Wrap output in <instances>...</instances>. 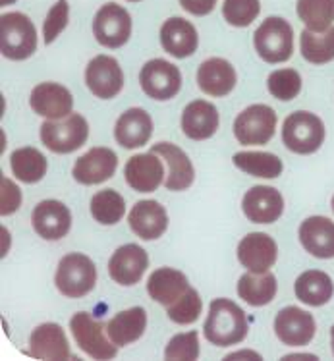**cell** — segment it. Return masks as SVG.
Instances as JSON below:
<instances>
[{"label": "cell", "mask_w": 334, "mask_h": 361, "mask_svg": "<svg viewBox=\"0 0 334 361\" xmlns=\"http://www.w3.org/2000/svg\"><path fill=\"white\" fill-rule=\"evenodd\" d=\"M249 323L245 311L226 298H218L209 307L207 321L203 326L205 338L218 348L240 344L247 336Z\"/></svg>", "instance_id": "1"}, {"label": "cell", "mask_w": 334, "mask_h": 361, "mask_svg": "<svg viewBox=\"0 0 334 361\" xmlns=\"http://www.w3.org/2000/svg\"><path fill=\"white\" fill-rule=\"evenodd\" d=\"M253 47L259 59L268 64L286 62L294 52V30L284 18L271 16L255 30Z\"/></svg>", "instance_id": "2"}, {"label": "cell", "mask_w": 334, "mask_h": 361, "mask_svg": "<svg viewBox=\"0 0 334 361\" xmlns=\"http://www.w3.org/2000/svg\"><path fill=\"white\" fill-rule=\"evenodd\" d=\"M0 51L8 60H25L37 51V31L30 18L20 12L0 16Z\"/></svg>", "instance_id": "3"}, {"label": "cell", "mask_w": 334, "mask_h": 361, "mask_svg": "<svg viewBox=\"0 0 334 361\" xmlns=\"http://www.w3.org/2000/svg\"><path fill=\"white\" fill-rule=\"evenodd\" d=\"M325 141V124L313 112L297 111L286 116L283 126V143L296 155H311Z\"/></svg>", "instance_id": "4"}, {"label": "cell", "mask_w": 334, "mask_h": 361, "mask_svg": "<svg viewBox=\"0 0 334 361\" xmlns=\"http://www.w3.org/2000/svg\"><path fill=\"white\" fill-rule=\"evenodd\" d=\"M97 269L95 263L83 253H68L60 259L54 274V284L58 292L66 298L78 300L87 295L95 288Z\"/></svg>", "instance_id": "5"}, {"label": "cell", "mask_w": 334, "mask_h": 361, "mask_svg": "<svg viewBox=\"0 0 334 361\" xmlns=\"http://www.w3.org/2000/svg\"><path fill=\"white\" fill-rule=\"evenodd\" d=\"M89 137V124L82 114H70L66 118L47 120L41 126V141L49 151L66 155L82 147Z\"/></svg>", "instance_id": "6"}, {"label": "cell", "mask_w": 334, "mask_h": 361, "mask_svg": "<svg viewBox=\"0 0 334 361\" xmlns=\"http://www.w3.org/2000/svg\"><path fill=\"white\" fill-rule=\"evenodd\" d=\"M70 331L80 350L93 360H112L118 354V346L109 338V334H104L106 326L85 311H80L70 319Z\"/></svg>", "instance_id": "7"}, {"label": "cell", "mask_w": 334, "mask_h": 361, "mask_svg": "<svg viewBox=\"0 0 334 361\" xmlns=\"http://www.w3.org/2000/svg\"><path fill=\"white\" fill-rule=\"evenodd\" d=\"M276 130V112L267 104H252L234 120V135L242 145H267Z\"/></svg>", "instance_id": "8"}, {"label": "cell", "mask_w": 334, "mask_h": 361, "mask_svg": "<svg viewBox=\"0 0 334 361\" xmlns=\"http://www.w3.org/2000/svg\"><path fill=\"white\" fill-rule=\"evenodd\" d=\"M93 35L97 43L106 49H120L132 37V16L126 8L106 2L99 8L93 20Z\"/></svg>", "instance_id": "9"}, {"label": "cell", "mask_w": 334, "mask_h": 361, "mask_svg": "<svg viewBox=\"0 0 334 361\" xmlns=\"http://www.w3.org/2000/svg\"><path fill=\"white\" fill-rule=\"evenodd\" d=\"M140 85L143 93L155 101H168L182 89V74L178 66L163 59L149 60L140 72Z\"/></svg>", "instance_id": "10"}, {"label": "cell", "mask_w": 334, "mask_h": 361, "mask_svg": "<svg viewBox=\"0 0 334 361\" xmlns=\"http://www.w3.org/2000/svg\"><path fill=\"white\" fill-rule=\"evenodd\" d=\"M85 85L99 99H114L124 87V74L118 60L99 54L85 68Z\"/></svg>", "instance_id": "11"}, {"label": "cell", "mask_w": 334, "mask_h": 361, "mask_svg": "<svg viewBox=\"0 0 334 361\" xmlns=\"http://www.w3.org/2000/svg\"><path fill=\"white\" fill-rule=\"evenodd\" d=\"M118 169V157L109 147H93L74 164L72 176L78 184L97 185L114 176Z\"/></svg>", "instance_id": "12"}, {"label": "cell", "mask_w": 334, "mask_h": 361, "mask_svg": "<svg viewBox=\"0 0 334 361\" xmlns=\"http://www.w3.org/2000/svg\"><path fill=\"white\" fill-rule=\"evenodd\" d=\"M245 219L255 224H273L284 213V200L280 192L271 185H255L242 200Z\"/></svg>", "instance_id": "13"}, {"label": "cell", "mask_w": 334, "mask_h": 361, "mask_svg": "<svg viewBox=\"0 0 334 361\" xmlns=\"http://www.w3.org/2000/svg\"><path fill=\"white\" fill-rule=\"evenodd\" d=\"M147 267V251L137 243H126L112 253L109 261V274L120 286H134L142 281Z\"/></svg>", "instance_id": "14"}, {"label": "cell", "mask_w": 334, "mask_h": 361, "mask_svg": "<svg viewBox=\"0 0 334 361\" xmlns=\"http://www.w3.org/2000/svg\"><path fill=\"white\" fill-rule=\"evenodd\" d=\"M31 226L43 240H62L72 228V213L62 201L45 200L33 209Z\"/></svg>", "instance_id": "15"}, {"label": "cell", "mask_w": 334, "mask_h": 361, "mask_svg": "<svg viewBox=\"0 0 334 361\" xmlns=\"http://www.w3.org/2000/svg\"><path fill=\"white\" fill-rule=\"evenodd\" d=\"M315 319L302 307L290 305L278 311L275 319V332L286 346H307L315 336Z\"/></svg>", "instance_id": "16"}, {"label": "cell", "mask_w": 334, "mask_h": 361, "mask_svg": "<svg viewBox=\"0 0 334 361\" xmlns=\"http://www.w3.org/2000/svg\"><path fill=\"white\" fill-rule=\"evenodd\" d=\"M30 104L39 116H45L47 120H60L72 114L74 97L64 85L54 83V81H45L33 87Z\"/></svg>", "instance_id": "17"}, {"label": "cell", "mask_w": 334, "mask_h": 361, "mask_svg": "<svg viewBox=\"0 0 334 361\" xmlns=\"http://www.w3.org/2000/svg\"><path fill=\"white\" fill-rule=\"evenodd\" d=\"M278 247L273 238L265 232H253L244 236L238 245L240 265L252 273H267L276 263Z\"/></svg>", "instance_id": "18"}, {"label": "cell", "mask_w": 334, "mask_h": 361, "mask_svg": "<svg viewBox=\"0 0 334 361\" xmlns=\"http://www.w3.org/2000/svg\"><path fill=\"white\" fill-rule=\"evenodd\" d=\"M128 222H130V228H132L135 236L151 242V240H159L166 232V228H168V214H166V209L159 201L143 200L137 201L132 207Z\"/></svg>", "instance_id": "19"}, {"label": "cell", "mask_w": 334, "mask_h": 361, "mask_svg": "<svg viewBox=\"0 0 334 361\" xmlns=\"http://www.w3.org/2000/svg\"><path fill=\"white\" fill-rule=\"evenodd\" d=\"M27 354L37 360H70L72 352L68 346L64 329L56 323L39 324L30 336V350Z\"/></svg>", "instance_id": "20"}, {"label": "cell", "mask_w": 334, "mask_h": 361, "mask_svg": "<svg viewBox=\"0 0 334 361\" xmlns=\"http://www.w3.org/2000/svg\"><path fill=\"white\" fill-rule=\"evenodd\" d=\"M153 153L161 157L166 164H168V176L164 180L166 190L171 192H184L193 184L195 178V170L190 161V157L174 143L163 141V143H155L151 147Z\"/></svg>", "instance_id": "21"}, {"label": "cell", "mask_w": 334, "mask_h": 361, "mask_svg": "<svg viewBox=\"0 0 334 361\" xmlns=\"http://www.w3.org/2000/svg\"><path fill=\"white\" fill-rule=\"evenodd\" d=\"M126 184L140 193H151L159 190V185L163 184V162L156 159V153H142L134 155L126 162L124 169Z\"/></svg>", "instance_id": "22"}, {"label": "cell", "mask_w": 334, "mask_h": 361, "mask_svg": "<svg viewBox=\"0 0 334 361\" xmlns=\"http://www.w3.org/2000/svg\"><path fill=\"white\" fill-rule=\"evenodd\" d=\"M299 242L317 259L334 257V222L327 216H309L299 224Z\"/></svg>", "instance_id": "23"}, {"label": "cell", "mask_w": 334, "mask_h": 361, "mask_svg": "<svg viewBox=\"0 0 334 361\" xmlns=\"http://www.w3.org/2000/svg\"><path fill=\"white\" fill-rule=\"evenodd\" d=\"M153 135V120L143 109H128L116 120L114 140L124 149L143 147Z\"/></svg>", "instance_id": "24"}, {"label": "cell", "mask_w": 334, "mask_h": 361, "mask_svg": "<svg viewBox=\"0 0 334 361\" xmlns=\"http://www.w3.org/2000/svg\"><path fill=\"white\" fill-rule=\"evenodd\" d=\"M161 44L174 59H187L197 51V30L184 18H168L161 27Z\"/></svg>", "instance_id": "25"}, {"label": "cell", "mask_w": 334, "mask_h": 361, "mask_svg": "<svg viewBox=\"0 0 334 361\" xmlns=\"http://www.w3.org/2000/svg\"><path fill=\"white\" fill-rule=\"evenodd\" d=\"M218 111L209 101H193L182 112V132L193 141H205L218 130Z\"/></svg>", "instance_id": "26"}, {"label": "cell", "mask_w": 334, "mask_h": 361, "mask_svg": "<svg viewBox=\"0 0 334 361\" xmlns=\"http://www.w3.org/2000/svg\"><path fill=\"white\" fill-rule=\"evenodd\" d=\"M236 70L228 60L209 59L197 70V83L199 89L209 97L230 95L236 87Z\"/></svg>", "instance_id": "27"}, {"label": "cell", "mask_w": 334, "mask_h": 361, "mask_svg": "<svg viewBox=\"0 0 334 361\" xmlns=\"http://www.w3.org/2000/svg\"><path fill=\"white\" fill-rule=\"evenodd\" d=\"M187 290H190V282H187L186 274L180 273L176 269H171V267L156 269L147 281L149 295L156 303H163L166 307L180 300Z\"/></svg>", "instance_id": "28"}, {"label": "cell", "mask_w": 334, "mask_h": 361, "mask_svg": "<svg viewBox=\"0 0 334 361\" xmlns=\"http://www.w3.org/2000/svg\"><path fill=\"white\" fill-rule=\"evenodd\" d=\"M147 329V313L143 307H132V310L120 311L106 324L109 338L118 348L130 346L142 338Z\"/></svg>", "instance_id": "29"}, {"label": "cell", "mask_w": 334, "mask_h": 361, "mask_svg": "<svg viewBox=\"0 0 334 361\" xmlns=\"http://www.w3.org/2000/svg\"><path fill=\"white\" fill-rule=\"evenodd\" d=\"M294 292H296L297 300L305 305L321 307L333 300V279L323 271H305L296 279Z\"/></svg>", "instance_id": "30"}, {"label": "cell", "mask_w": 334, "mask_h": 361, "mask_svg": "<svg viewBox=\"0 0 334 361\" xmlns=\"http://www.w3.org/2000/svg\"><path fill=\"white\" fill-rule=\"evenodd\" d=\"M238 295L253 307H263L275 300L278 282L273 273H249L238 281Z\"/></svg>", "instance_id": "31"}, {"label": "cell", "mask_w": 334, "mask_h": 361, "mask_svg": "<svg viewBox=\"0 0 334 361\" xmlns=\"http://www.w3.org/2000/svg\"><path fill=\"white\" fill-rule=\"evenodd\" d=\"M299 51L309 64L323 66L334 60V25L327 31H311L305 27L299 35Z\"/></svg>", "instance_id": "32"}, {"label": "cell", "mask_w": 334, "mask_h": 361, "mask_svg": "<svg viewBox=\"0 0 334 361\" xmlns=\"http://www.w3.org/2000/svg\"><path fill=\"white\" fill-rule=\"evenodd\" d=\"M47 159L35 147L16 149L10 155V169L23 184H37L47 174Z\"/></svg>", "instance_id": "33"}, {"label": "cell", "mask_w": 334, "mask_h": 361, "mask_svg": "<svg viewBox=\"0 0 334 361\" xmlns=\"http://www.w3.org/2000/svg\"><path fill=\"white\" fill-rule=\"evenodd\" d=\"M232 162L244 170L245 174L257 178H278L283 174V161L273 153H263V151H242L232 157Z\"/></svg>", "instance_id": "34"}, {"label": "cell", "mask_w": 334, "mask_h": 361, "mask_svg": "<svg viewBox=\"0 0 334 361\" xmlns=\"http://www.w3.org/2000/svg\"><path fill=\"white\" fill-rule=\"evenodd\" d=\"M91 216L99 224L112 226L122 221V216L126 214V201L116 190H101L93 195L91 200Z\"/></svg>", "instance_id": "35"}, {"label": "cell", "mask_w": 334, "mask_h": 361, "mask_svg": "<svg viewBox=\"0 0 334 361\" xmlns=\"http://www.w3.org/2000/svg\"><path fill=\"white\" fill-rule=\"evenodd\" d=\"M297 18L311 31H327L334 23V0H297Z\"/></svg>", "instance_id": "36"}, {"label": "cell", "mask_w": 334, "mask_h": 361, "mask_svg": "<svg viewBox=\"0 0 334 361\" xmlns=\"http://www.w3.org/2000/svg\"><path fill=\"white\" fill-rule=\"evenodd\" d=\"M268 93L278 101H292L302 91V75L292 68L276 70L267 78Z\"/></svg>", "instance_id": "37"}, {"label": "cell", "mask_w": 334, "mask_h": 361, "mask_svg": "<svg viewBox=\"0 0 334 361\" xmlns=\"http://www.w3.org/2000/svg\"><path fill=\"white\" fill-rule=\"evenodd\" d=\"M201 311H203V302H201L199 292L190 288L186 294L180 300L168 305V319L178 324H192L199 319Z\"/></svg>", "instance_id": "38"}, {"label": "cell", "mask_w": 334, "mask_h": 361, "mask_svg": "<svg viewBox=\"0 0 334 361\" xmlns=\"http://www.w3.org/2000/svg\"><path fill=\"white\" fill-rule=\"evenodd\" d=\"M261 12L259 0H224L223 16L234 27H247Z\"/></svg>", "instance_id": "39"}, {"label": "cell", "mask_w": 334, "mask_h": 361, "mask_svg": "<svg viewBox=\"0 0 334 361\" xmlns=\"http://www.w3.org/2000/svg\"><path fill=\"white\" fill-rule=\"evenodd\" d=\"M199 357V334L195 331L176 334L164 348V360L192 361Z\"/></svg>", "instance_id": "40"}, {"label": "cell", "mask_w": 334, "mask_h": 361, "mask_svg": "<svg viewBox=\"0 0 334 361\" xmlns=\"http://www.w3.org/2000/svg\"><path fill=\"white\" fill-rule=\"evenodd\" d=\"M68 22H70V4H68V0H56V4H52L45 18V23H43L45 44H51L54 39L58 37L60 33L68 27Z\"/></svg>", "instance_id": "41"}, {"label": "cell", "mask_w": 334, "mask_h": 361, "mask_svg": "<svg viewBox=\"0 0 334 361\" xmlns=\"http://www.w3.org/2000/svg\"><path fill=\"white\" fill-rule=\"evenodd\" d=\"M0 184H2V190H0V213H2V216L14 214L22 205V192L6 176L0 178Z\"/></svg>", "instance_id": "42"}, {"label": "cell", "mask_w": 334, "mask_h": 361, "mask_svg": "<svg viewBox=\"0 0 334 361\" xmlns=\"http://www.w3.org/2000/svg\"><path fill=\"white\" fill-rule=\"evenodd\" d=\"M182 8L193 16H207L216 6V0H180Z\"/></svg>", "instance_id": "43"}, {"label": "cell", "mask_w": 334, "mask_h": 361, "mask_svg": "<svg viewBox=\"0 0 334 361\" xmlns=\"http://www.w3.org/2000/svg\"><path fill=\"white\" fill-rule=\"evenodd\" d=\"M240 357H252V360H261L259 354L255 352H236V354H230L226 360H240Z\"/></svg>", "instance_id": "44"}, {"label": "cell", "mask_w": 334, "mask_h": 361, "mask_svg": "<svg viewBox=\"0 0 334 361\" xmlns=\"http://www.w3.org/2000/svg\"><path fill=\"white\" fill-rule=\"evenodd\" d=\"M283 360H317V355H311V354H294V355H284Z\"/></svg>", "instance_id": "45"}, {"label": "cell", "mask_w": 334, "mask_h": 361, "mask_svg": "<svg viewBox=\"0 0 334 361\" xmlns=\"http://www.w3.org/2000/svg\"><path fill=\"white\" fill-rule=\"evenodd\" d=\"M330 350H333V355H334V324H333V329H330Z\"/></svg>", "instance_id": "46"}, {"label": "cell", "mask_w": 334, "mask_h": 361, "mask_svg": "<svg viewBox=\"0 0 334 361\" xmlns=\"http://www.w3.org/2000/svg\"><path fill=\"white\" fill-rule=\"evenodd\" d=\"M16 0H0V6H8V4H14Z\"/></svg>", "instance_id": "47"}, {"label": "cell", "mask_w": 334, "mask_h": 361, "mask_svg": "<svg viewBox=\"0 0 334 361\" xmlns=\"http://www.w3.org/2000/svg\"><path fill=\"white\" fill-rule=\"evenodd\" d=\"M128 2H142V0H128Z\"/></svg>", "instance_id": "48"}, {"label": "cell", "mask_w": 334, "mask_h": 361, "mask_svg": "<svg viewBox=\"0 0 334 361\" xmlns=\"http://www.w3.org/2000/svg\"><path fill=\"white\" fill-rule=\"evenodd\" d=\"M333 211H334V195H333Z\"/></svg>", "instance_id": "49"}]
</instances>
